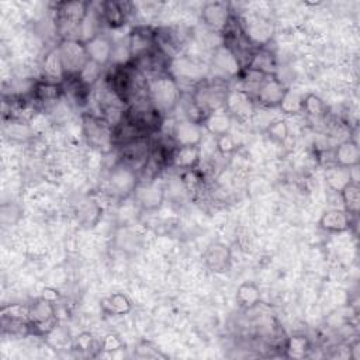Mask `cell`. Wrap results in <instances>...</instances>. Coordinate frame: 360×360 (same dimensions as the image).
Wrapping results in <instances>:
<instances>
[{"mask_svg":"<svg viewBox=\"0 0 360 360\" xmlns=\"http://www.w3.org/2000/svg\"><path fill=\"white\" fill-rule=\"evenodd\" d=\"M148 96L151 106L161 114L170 113L182 99L177 82L168 73L158 75L148 83Z\"/></svg>","mask_w":360,"mask_h":360,"instance_id":"obj_1","label":"cell"},{"mask_svg":"<svg viewBox=\"0 0 360 360\" xmlns=\"http://www.w3.org/2000/svg\"><path fill=\"white\" fill-rule=\"evenodd\" d=\"M83 131L90 147L102 152L111 151L114 145V129L106 118L96 117L93 114H84Z\"/></svg>","mask_w":360,"mask_h":360,"instance_id":"obj_2","label":"cell"},{"mask_svg":"<svg viewBox=\"0 0 360 360\" xmlns=\"http://www.w3.org/2000/svg\"><path fill=\"white\" fill-rule=\"evenodd\" d=\"M228 92L230 89L225 84V82L215 78L214 82H201L196 87L192 98L195 103L208 116L210 113L225 107V100H227Z\"/></svg>","mask_w":360,"mask_h":360,"instance_id":"obj_3","label":"cell"},{"mask_svg":"<svg viewBox=\"0 0 360 360\" xmlns=\"http://www.w3.org/2000/svg\"><path fill=\"white\" fill-rule=\"evenodd\" d=\"M66 78L78 76L89 64V55L82 39H62L57 47Z\"/></svg>","mask_w":360,"mask_h":360,"instance_id":"obj_4","label":"cell"},{"mask_svg":"<svg viewBox=\"0 0 360 360\" xmlns=\"http://www.w3.org/2000/svg\"><path fill=\"white\" fill-rule=\"evenodd\" d=\"M138 186L137 170L120 161L109 176V189L117 197H127L132 195Z\"/></svg>","mask_w":360,"mask_h":360,"instance_id":"obj_5","label":"cell"},{"mask_svg":"<svg viewBox=\"0 0 360 360\" xmlns=\"http://www.w3.org/2000/svg\"><path fill=\"white\" fill-rule=\"evenodd\" d=\"M89 3L86 2H66L61 3L58 8L60 27L65 28L68 33L76 30L80 31L84 19L89 15Z\"/></svg>","mask_w":360,"mask_h":360,"instance_id":"obj_6","label":"cell"},{"mask_svg":"<svg viewBox=\"0 0 360 360\" xmlns=\"http://www.w3.org/2000/svg\"><path fill=\"white\" fill-rule=\"evenodd\" d=\"M30 327L39 334H48L55 327V307L54 303L39 298L31 305Z\"/></svg>","mask_w":360,"mask_h":360,"instance_id":"obj_7","label":"cell"},{"mask_svg":"<svg viewBox=\"0 0 360 360\" xmlns=\"http://www.w3.org/2000/svg\"><path fill=\"white\" fill-rule=\"evenodd\" d=\"M225 111H227L231 117L240 118V120H248L253 117L255 114V102L253 98L245 92V90L237 89L230 90L227 100H225Z\"/></svg>","mask_w":360,"mask_h":360,"instance_id":"obj_8","label":"cell"},{"mask_svg":"<svg viewBox=\"0 0 360 360\" xmlns=\"http://www.w3.org/2000/svg\"><path fill=\"white\" fill-rule=\"evenodd\" d=\"M128 44H129L131 58L135 60V61L143 58V57L150 55L151 53H154L158 48L155 33L151 31L150 28H145V27L135 28L129 34Z\"/></svg>","mask_w":360,"mask_h":360,"instance_id":"obj_9","label":"cell"},{"mask_svg":"<svg viewBox=\"0 0 360 360\" xmlns=\"http://www.w3.org/2000/svg\"><path fill=\"white\" fill-rule=\"evenodd\" d=\"M286 90H287V87L285 86V83L280 79H278L276 76H270L252 98L260 106L267 107V109H273V107H279V105L286 93Z\"/></svg>","mask_w":360,"mask_h":360,"instance_id":"obj_10","label":"cell"},{"mask_svg":"<svg viewBox=\"0 0 360 360\" xmlns=\"http://www.w3.org/2000/svg\"><path fill=\"white\" fill-rule=\"evenodd\" d=\"M172 137L176 147H200L203 125L190 120H182L174 125Z\"/></svg>","mask_w":360,"mask_h":360,"instance_id":"obj_11","label":"cell"},{"mask_svg":"<svg viewBox=\"0 0 360 360\" xmlns=\"http://www.w3.org/2000/svg\"><path fill=\"white\" fill-rule=\"evenodd\" d=\"M84 47L90 61L96 62L100 66H106L109 62H111L114 44L109 35L99 33L95 37L84 41Z\"/></svg>","mask_w":360,"mask_h":360,"instance_id":"obj_12","label":"cell"},{"mask_svg":"<svg viewBox=\"0 0 360 360\" xmlns=\"http://www.w3.org/2000/svg\"><path fill=\"white\" fill-rule=\"evenodd\" d=\"M231 12L230 6L227 3L221 2H214V3H207L203 9L201 19L207 27H210L213 31H225V28L228 27L230 20H231Z\"/></svg>","mask_w":360,"mask_h":360,"instance_id":"obj_13","label":"cell"},{"mask_svg":"<svg viewBox=\"0 0 360 360\" xmlns=\"http://www.w3.org/2000/svg\"><path fill=\"white\" fill-rule=\"evenodd\" d=\"M169 75L179 83L182 82H197L200 83L204 73L201 66L189 58H176L169 62Z\"/></svg>","mask_w":360,"mask_h":360,"instance_id":"obj_14","label":"cell"},{"mask_svg":"<svg viewBox=\"0 0 360 360\" xmlns=\"http://www.w3.org/2000/svg\"><path fill=\"white\" fill-rule=\"evenodd\" d=\"M206 266L215 273L227 272L231 264V249L221 242H214L208 245L203 253Z\"/></svg>","mask_w":360,"mask_h":360,"instance_id":"obj_15","label":"cell"},{"mask_svg":"<svg viewBox=\"0 0 360 360\" xmlns=\"http://www.w3.org/2000/svg\"><path fill=\"white\" fill-rule=\"evenodd\" d=\"M241 62L237 58V55L224 45V47L217 48L214 58H213V69H215L221 76L224 78H234L241 73Z\"/></svg>","mask_w":360,"mask_h":360,"instance_id":"obj_16","label":"cell"},{"mask_svg":"<svg viewBox=\"0 0 360 360\" xmlns=\"http://www.w3.org/2000/svg\"><path fill=\"white\" fill-rule=\"evenodd\" d=\"M134 197L137 204L144 210H155L161 207L165 199V190L162 186H158L154 182L150 183H138L137 189L134 192Z\"/></svg>","mask_w":360,"mask_h":360,"instance_id":"obj_17","label":"cell"},{"mask_svg":"<svg viewBox=\"0 0 360 360\" xmlns=\"http://www.w3.org/2000/svg\"><path fill=\"white\" fill-rule=\"evenodd\" d=\"M320 228L327 233H345L350 228V215L345 210H328L320 218Z\"/></svg>","mask_w":360,"mask_h":360,"instance_id":"obj_18","label":"cell"},{"mask_svg":"<svg viewBox=\"0 0 360 360\" xmlns=\"http://www.w3.org/2000/svg\"><path fill=\"white\" fill-rule=\"evenodd\" d=\"M201 158L200 147H176L172 151V165L182 170L195 169Z\"/></svg>","mask_w":360,"mask_h":360,"instance_id":"obj_19","label":"cell"},{"mask_svg":"<svg viewBox=\"0 0 360 360\" xmlns=\"http://www.w3.org/2000/svg\"><path fill=\"white\" fill-rule=\"evenodd\" d=\"M201 125L206 128L207 132H210L217 138V137H221V135L230 134L231 127H233V117L225 111V109H221V110L210 113L204 118Z\"/></svg>","mask_w":360,"mask_h":360,"instance_id":"obj_20","label":"cell"},{"mask_svg":"<svg viewBox=\"0 0 360 360\" xmlns=\"http://www.w3.org/2000/svg\"><path fill=\"white\" fill-rule=\"evenodd\" d=\"M41 68H42L45 78H47L45 80L60 83L61 80H64L66 78L64 65H62V61H61V57H60V53L57 48L45 54V57L42 58Z\"/></svg>","mask_w":360,"mask_h":360,"instance_id":"obj_21","label":"cell"},{"mask_svg":"<svg viewBox=\"0 0 360 360\" xmlns=\"http://www.w3.org/2000/svg\"><path fill=\"white\" fill-rule=\"evenodd\" d=\"M241 26L245 37L249 39L251 44H262L272 37V27H270V23L260 17H253L252 20H249V23H241Z\"/></svg>","mask_w":360,"mask_h":360,"instance_id":"obj_22","label":"cell"},{"mask_svg":"<svg viewBox=\"0 0 360 360\" xmlns=\"http://www.w3.org/2000/svg\"><path fill=\"white\" fill-rule=\"evenodd\" d=\"M334 159L338 166H343V168H349V169L357 168V165L360 162V151H359L357 143L348 140V141L339 144L335 150Z\"/></svg>","mask_w":360,"mask_h":360,"instance_id":"obj_23","label":"cell"},{"mask_svg":"<svg viewBox=\"0 0 360 360\" xmlns=\"http://www.w3.org/2000/svg\"><path fill=\"white\" fill-rule=\"evenodd\" d=\"M325 182L331 190L341 193L350 182H354L352 169L335 165V166L327 169Z\"/></svg>","mask_w":360,"mask_h":360,"instance_id":"obj_24","label":"cell"},{"mask_svg":"<svg viewBox=\"0 0 360 360\" xmlns=\"http://www.w3.org/2000/svg\"><path fill=\"white\" fill-rule=\"evenodd\" d=\"M127 3L123 2H105L102 3V17L111 28H120L125 24L128 12Z\"/></svg>","mask_w":360,"mask_h":360,"instance_id":"obj_25","label":"cell"},{"mask_svg":"<svg viewBox=\"0 0 360 360\" xmlns=\"http://www.w3.org/2000/svg\"><path fill=\"white\" fill-rule=\"evenodd\" d=\"M245 68L259 71L267 76H276V69H278L275 57L267 50H256L252 54V57Z\"/></svg>","mask_w":360,"mask_h":360,"instance_id":"obj_26","label":"cell"},{"mask_svg":"<svg viewBox=\"0 0 360 360\" xmlns=\"http://www.w3.org/2000/svg\"><path fill=\"white\" fill-rule=\"evenodd\" d=\"M62 90H64V87L61 86V83L44 80V82L35 83V86L33 89V95H34L35 100L42 102V103H48V102H57L62 95Z\"/></svg>","mask_w":360,"mask_h":360,"instance_id":"obj_27","label":"cell"},{"mask_svg":"<svg viewBox=\"0 0 360 360\" xmlns=\"http://www.w3.org/2000/svg\"><path fill=\"white\" fill-rule=\"evenodd\" d=\"M103 312L109 315H125L131 311L132 304L125 294L116 293L102 300L100 303Z\"/></svg>","mask_w":360,"mask_h":360,"instance_id":"obj_28","label":"cell"},{"mask_svg":"<svg viewBox=\"0 0 360 360\" xmlns=\"http://www.w3.org/2000/svg\"><path fill=\"white\" fill-rule=\"evenodd\" d=\"M341 197L345 206V211L349 215L356 217L360 208V188L357 182H350L342 192Z\"/></svg>","mask_w":360,"mask_h":360,"instance_id":"obj_29","label":"cell"},{"mask_svg":"<svg viewBox=\"0 0 360 360\" xmlns=\"http://www.w3.org/2000/svg\"><path fill=\"white\" fill-rule=\"evenodd\" d=\"M237 301L244 308H253L260 301V290L255 283H242L237 290Z\"/></svg>","mask_w":360,"mask_h":360,"instance_id":"obj_30","label":"cell"},{"mask_svg":"<svg viewBox=\"0 0 360 360\" xmlns=\"http://www.w3.org/2000/svg\"><path fill=\"white\" fill-rule=\"evenodd\" d=\"M303 106H304V95L298 93L297 90L287 89L279 105V109L285 114H298L303 113Z\"/></svg>","mask_w":360,"mask_h":360,"instance_id":"obj_31","label":"cell"},{"mask_svg":"<svg viewBox=\"0 0 360 360\" xmlns=\"http://www.w3.org/2000/svg\"><path fill=\"white\" fill-rule=\"evenodd\" d=\"M31 307L23 304H12L2 309V321H20L30 323Z\"/></svg>","mask_w":360,"mask_h":360,"instance_id":"obj_32","label":"cell"},{"mask_svg":"<svg viewBox=\"0 0 360 360\" xmlns=\"http://www.w3.org/2000/svg\"><path fill=\"white\" fill-rule=\"evenodd\" d=\"M6 134L13 140L26 141L31 135H34V131L30 124L23 123L21 120H12L10 124L6 125Z\"/></svg>","mask_w":360,"mask_h":360,"instance_id":"obj_33","label":"cell"},{"mask_svg":"<svg viewBox=\"0 0 360 360\" xmlns=\"http://www.w3.org/2000/svg\"><path fill=\"white\" fill-rule=\"evenodd\" d=\"M102 68H103V66L98 65L96 62L89 61V64L83 68V71H82L76 78L80 80V83H82L83 86H86V87L89 89V87L95 86V84L98 83V80L100 79Z\"/></svg>","mask_w":360,"mask_h":360,"instance_id":"obj_34","label":"cell"},{"mask_svg":"<svg viewBox=\"0 0 360 360\" xmlns=\"http://www.w3.org/2000/svg\"><path fill=\"white\" fill-rule=\"evenodd\" d=\"M325 111H327V107H325V103L323 102V99H320L318 96H315V95L304 96L303 113L308 114L309 117L320 118L325 114Z\"/></svg>","mask_w":360,"mask_h":360,"instance_id":"obj_35","label":"cell"},{"mask_svg":"<svg viewBox=\"0 0 360 360\" xmlns=\"http://www.w3.org/2000/svg\"><path fill=\"white\" fill-rule=\"evenodd\" d=\"M269 137L276 143H285L289 137V125L286 120H276L269 124L266 128Z\"/></svg>","mask_w":360,"mask_h":360,"instance_id":"obj_36","label":"cell"},{"mask_svg":"<svg viewBox=\"0 0 360 360\" xmlns=\"http://www.w3.org/2000/svg\"><path fill=\"white\" fill-rule=\"evenodd\" d=\"M286 350L289 352V356L293 357L305 356V353L309 350V342L305 336H291L287 341Z\"/></svg>","mask_w":360,"mask_h":360,"instance_id":"obj_37","label":"cell"},{"mask_svg":"<svg viewBox=\"0 0 360 360\" xmlns=\"http://www.w3.org/2000/svg\"><path fill=\"white\" fill-rule=\"evenodd\" d=\"M217 148L222 155H228V154L234 152L237 145H235V140L233 138V135L225 134V135H221V137H217Z\"/></svg>","mask_w":360,"mask_h":360,"instance_id":"obj_38","label":"cell"},{"mask_svg":"<svg viewBox=\"0 0 360 360\" xmlns=\"http://www.w3.org/2000/svg\"><path fill=\"white\" fill-rule=\"evenodd\" d=\"M123 346H124V343L117 335L109 334L103 338L100 349L105 350V352H116V350H120Z\"/></svg>","mask_w":360,"mask_h":360,"instance_id":"obj_39","label":"cell"},{"mask_svg":"<svg viewBox=\"0 0 360 360\" xmlns=\"http://www.w3.org/2000/svg\"><path fill=\"white\" fill-rule=\"evenodd\" d=\"M75 345H76V349H79L82 352H89V350H92L95 348V341H93L92 335L87 334V332H83L76 338Z\"/></svg>","mask_w":360,"mask_h":360,"instance_id":"obj_40","label":"cell"},{"mask_svg":"<svg viewBox=\"0 0 360 360\" xmlns=\"http://www.w3.org/2000/svg\"><path fill=\"white\" fill-rule=\"evenodd\" d=\"M41 298H42V300H47V301H50V303H55L57 300L61 298V294H60V291L55 290V289L45 287V289L42 290V293H41Z\"/></svg>","mask_w":360,"mask_h":360,"instance_id":"obj_41","label":"cell"}]
</instances>
